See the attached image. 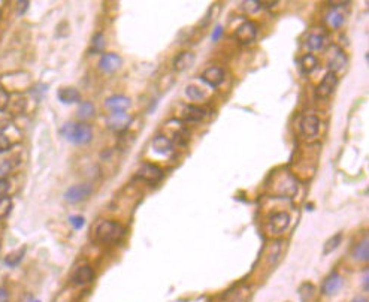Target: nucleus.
<instances>
[{"label": "nucleus", "mask_w": 369, "mask_h": 302, "mask_svg": "<svg viewBox=\"0 0 369 302\" xmlns=\"http://www.w3.org/2000/svg\"><path fill=\"white\" fill-rule=\"evenodd\" d=\"M124 235L123 226L118 221L114 220H102L96 224L94 229V238L100 244H115L118 242Z\"/></svg>", "instance_id": "nucleus-1"}, {"label": "nucleus", "mask_w": 369, "mask_h": 302, "mask_svg": "<svg viewBox=\"0 0 369 302\" xmlns=\"http://www.w3.org/2000/svg\"><path fill=\"white\" fill-rule=\"evenodd\" d=\"M61 135L73 144H87L93 138V129L87 123H67L61 129Z\"/></svg>", "instance_id": "nucleus-2"}, {"label": "nucleus", "mask_w": 369, "mask_h": 302, "mask_svg": "<svg viewBox=\"0 0 369 302\" xmlns=\"http://www.w3.org/2000/svg\"><path fill=\"white\" fill-rule=\"evenodd\" d=\"M136 177L145 182L148 184H157L162 178H163V171L156 166V165H151V163H143L138 172H136Z\"/></svg>", "instance_id": "nucleus-3"}, {"label": "nucleus", "mask_w": 369, "mask_h": 302, "mask_svg": "<svg viewBox=\"0 0 369 302\" xmlns=\"http://www.w3.org/2000/svg\"><path fill=\"white\" fill-rule=\"evenodd\" d=\"M91 195V185L88 184H77L67 188V192L64 193V199L70 204H77L84 199H87Z\"/></svg>", "instance_id": "nucleus-4"}, {"label": "nucleus", "mask_w": 369, "mask_h": 302, "mask_svg": "<svg viewBox=\"0 0 369 302\" xmlns=\"http://www.w3.org/2000/svg\"><path fill=\"white\" fill-rule=\"evenodd\" d=\"M255 36H257V27H255V24L251 23V21L242 23V24L238 27V30L235 31L236 41H238L239 44H242V45L251 44V42L255 39Z\"/></svg>", "instance_id": "nucleus-5"}, {"label": "nucleus", "mask_w": 369, "mask_h": 302, "mask_svg": "<svg viewBox=\"0 0 369 302\" xmlns=\"http://www.w3.org/2000/svg\"><path fill=\"white\" fill-rule=\"evenodd\" d=\"M337 86H338V77H337L335 73L327 72L324 77H323L320 86L317 87V94L320 97H323V99L329 97L332 93H334V90L337 89Z\"/></svg>", "instance_id": "nucleus-6"}, {"label": "nucleus", "mask_w": 369, "mask_h": 302, "mask_svg": "<svg viewBox=\"0 0 369 302\" xmlns=\"http://www.w3.org/2000/svg\"><path fill=\"white\" fill-rule=\"evenodd\" d=\"M202 81H205L206 84H209L211 87H218L221 83L225 81V70L221 67H208L202 72L200 75Z\"/></svg>", "instance_id": "nucleus-7"}, {"label": "nucleus", "mask_w": 369, "mask_h": 302, "mask_svg": "<svg viewBox=\"0 0 369 302\" xmlns=\"http://www.w3.org/2000/svg\"><path fill=\"white\" fill-rule=\"evenodd\" d=\"M320 120L315 116H307L301 121V132L305 138H314L318 135Z\"/></svg>", "instance_id": "nucleus-8"}, {"label": "nucleus", "mask_w": 369, "mask_h": 302, "mask_svg": "<svg viewBox=\"0 0 369 302\" xmlns=\"http://www.w3.org/2000/svg\"><path fill=\"white\" fill-rule=\"evenodd\" d=\"M345 66H347V54L340 48H334V54L329 59V69H330L329 72L337 75V72L344 70Z\"/></svg>", "instance_id": "nucleus-9"}, {"label": "nucleus", "mask_w": 369, "mask_h": 302, "mask_svg": "<svg viewBox=\"0 0 369 302\" xmlns=\"http://www.w3.org/2000/svg\"><path fill=\"white\" fill-rule=\"evenodd\" d=\"M105 106L113 112H124L129 106H130V99L129 97H126V96H120V94H117V96H111V97H108L106 99V102H105Z\"/></svg>", "instance_id": "nucleus-10"}, {"label": "nucleus", "mask_w": 369, "mask_h": 302, "mask_svg": "<svg viewBox=\"0 0 369 302\" xmlns=\"http://www.w3.org/2000/svg\"><path fill=\"white\" fill-rule=\"evenodd\" d=\"M130 123V117L126 114V112H114L111 114L106 120V124L109 129L113 130H124Z\"/></svg>", "instance_id": "nucleus-11"}, {"label": "nucleus", "mask_w": 369, "mask_h": 302, "mask_svg": "<svg viewBox=\"0 0 369 302\" xmlns=\"http://www.w3.org/2000/svg\"><path fill=\"white\" fill-rule=\"evenodd\" d=\"M208 116V111L202 106H196V105H190L187 106L186 109H184L182 112V119L186 121H202L203 119H206Z\"/></svg>", "instance_id": "nucleus-12"}, {"label": "nucleus", "mask_w": 369, "mask_h": 302, "mask_svg": "<svg viewBox=\"0 0 369 302\" xmlns=\"http://www.w3.org/2000/svg\"><path fill=\"white\" fill-rule=\"evenodd\" d=\"M120 66H121V59H120V56H117L114 53L103 54L102 59H100V61H99V67L103 72H114Z\"/></svg>", "instance_id": "nucleus-13"}, {"label": "nucleus", "mask_w": 369, "mask_h": 302, "mask_svg": "<svg viewBox=\"0 0 369 302\" xmlns=\"http://www.w3.org/2000/svg\"><path fill=\"white\" fill-rule=\"evenodd\" d=\"M94 278V271L90 267H80L72 275V281L77 286H85L91 283Z\"/></svg>", "instance_id": "nucleus-14"}, {"label": "nucleus", "mask_w": 369, "mask_h": 302, "mask_svg": "<svg viewBox=\"0 0 369 302\" xmlns=\"http://www.w3.org/2000/svg\"><path fill=\"white\" fill-rule=\"evenodd\" d=\"M341 287H342V278L338 274H332L324 280V283L321 286V290H323L324 295L330 296V295L338 293Z\"/></svg>", "instance_id": "nucleus-15"}, {"label": "nucleus", "mask_w": 369, "mask_h": 302, "mask_svg": "<svg viewBox=\"0 0 369 302\" xmlns=\"http://www.w3.org/2000/svg\"><path fill=\"white\" fill-rule=\"evenodd\" d=\"M195 63V54L192 51H182L173 60V67L176 70H186Z\"/></svg>", "instance_id": "nucleus-16"}, {"label": "nucleus", "mask_w": 369, "mask_h": 302, "mask_svg": "<svg viewBox=\"0 0 369 302\" xmlns=\"http://www.w3.org/2000/svg\"><path fill=\"white\" fill-rule=\"evenodd\" d=\"M290 224V215L287 212H277L271 217V226L275 232H284Z\"/></svg>", "instance_id": "nucleus-17"}, {"label": "nucleus", "mask_w": 369, "mask_h": 302, "mask_svg": "<svg viewBox=\"0 0 369 302\" xmlns=\"http://www.w3.org/2000/svg\"><path fill=\"white\" fill-rule=\"evenodd\" d=\"M151 147H153V150L156 151L157 154H166V153H169V151L172 150V142L166 136L159 135V136H156L153 139Z\"/></svg>", "instance_id": "nucleus-18"}, {"label": "nucleus", "mask_w": 369, "mask_h": 302, "mask_svg": "<svg viewBox=\"0 0 369 302\" xmlns=\"http://www.w3.org/2000/svg\"><path fill=\"white\" fill-rule=\"evenodd\" d=\"M344 15H342V12H340L338 9H332V11H329L327 12V15H326V18H324V21H326V24L330 27V29H338V27H341L342 24H344Z\"/></svg>", "instance_id": "nucleus-19"}, {"label": "nucleus", "mask_w": 369, "mask_h": 302, "mask_svg": "<svg viewBox=\"0 0 369 302\" xmlns=\"http://www.w3.org/2000/svg\"><path fill=\"white\" fill-rule=\"evenodd\" d=\"M58 99L63 103H75L80 100V93L77 89H72V87H66L58 90Z\"/></svg>", "instance_id": "nucleus-20"}, {"label": "nucleus", "mask_w": 369, "mask_h": 302, "mask_svg": "<svg viewBox=\"0 0 369 302\" xmlns=\"http://www.w3.org/2000/svg\"><path fill=\"white\" fill-rule=\"evenodd\" d=\"M354 257H357L359 260H363V262H368L369 259V240L368 238H363L359 245L354 248Z\"/></svg>", "instance_id": "nucleus-21"}, {"label": "nucleus", "mask_w": 369, "mask_h": 302, "mask_svg": "<svg viewBox=\"0 0 369 302\" xmlns=\"http://www.w3.org/2000/svg\"><path fill=\"white\" fill-rule=\"evenodd\" d=\"M307 47L311 51H320V50H323V47H324V37L321 34H317V33L310 34L308 41H307Z\"/></svg>", "instance_id": "nucleus-22"}, {"label": "nucleus", "mask_w": 369, "mask_h": 302, "mask_svg": "<svg viewBox=\"0 0 369 302\" xmlns=\"http://www.w3.org/2000/svg\"><path fill=\"white\" fill-rule=\"evenodd\" d=\"M317 64H318V61H317V59L312 56V54H307V56H304L302 59H301V66H302V70L304 72H311V70H314L315 67H317Z\"/></svg>", "instance_id": "nucleus-23"}, {"label": "nucleus", "mask_w": 369, "mask_h": 302, "mask_svg": "<svg viewBox=\"0 0 369 302\" xmlns=\"http://www.w3.org/2000/svg\"><path fill=\"white\" fill-rule=\"evenodd\" d=\"M341 240H342V234H337L335 237H332L330 240H327L326 244H324V254H329L334 250H337L338 245L341 244Z\"/></svg>", "instance_id": "nucleus-24"}, {"label": "nucleus", "mask_w": 369, "mask_h": 302, "mask_svg": "<svg viewBox=\"0 0 369 302\" xmlns=\"http://www.w3.org/2000/svg\"><path fill=\"white\" fill-rule=\"evenodd\" d=\"M78 116L81 117V119H90V117H93L94 116V106H93V103L91 102H84L81 106H80V109H78Z\"/></svg>", "instance_id": "nucleus-25"}, {"label": "nucleus", "mask_w": 369, "mask_h": 302, "mask_svg": "<svg viewBox=\"0 0 369 302\" xmlns=\"http://www.w3.org/2000/svg\"><path fill=\"white\" fill-rule=\"evenodd\" d=\"M12 210V201L9 196L0 198V218H5Z\"/></svg>", "instance_id": "nucleus-26"}, {"label": "nucleus", "mask_w": 369, "mask_h": 302, "mask_svg": "<svg viewBox=\"0 0 369 302\" xmlns=\"http://www.w3.org/2000/svg\"><path fill=\"white\" fill-rule=\"evenodd\" d=\"M23 256H24V248H20V250H17V251H12V253L8 254L6 259H5L6 265H9V267L17 265V263L23 259Z\"/></svg>", "instance_id": "nucleus-27"}, {"label": "nucleus", "mask_w": 369, "mask_h": 302, "mask_svg": "<svg viewBox=\"0 0 369 302\" xmlns=\"http://www.w3.org/2000/svg\"><path fill=\"white\" fill-rule=\"evenodd\" d=\"M15 162L14 160H6L3 163H0V180H6V177L11 174Z\"/></svg>", "instance_id": "nucleus-28"}, {"label": "nucleus", "mask_w": 369, "mask_h": 302, "mask_svg": "<svg viewBox=\"0 0 369 302\" xmlns=\"http://www.w3.org/2000/svg\"><path fill=\"white\" fill-rule=\"evenodd\" d=\"M186 94H187V97L192 99V100H199V99L203 97L202 90H200L199 87H195V86H189V87L186 89Z\"/></svg>", "instance_id": "nucleus-29"}, {"label": "nucleus", "mask_w": 369, "mask_h": 302, "mask_svg": "<svg viewBox=\"0 0 369 302\" xmlns=\"http://www.w3.org/2000/svg\"><path fill=\"white\" fill-rule=\"evenodd\" d=\"M312 293H314V287L308 283V284H304L299 290V295L302 298V302H310V299L312 298Z\"/></svg>", "instance_id": "nucleus-30"}, {"label": "nucleus", "mask_w": 369, "mask_h": 302, "mask_svg": "<svg viewBox=\"0 0 369 302\" xmlns=\"http://www.w3.org/2000/svg\"><path fill=\"white\" fill-rule=\"evenodd\" d=\"M105 47V37L102 33H96V36L93 37V51L94 53H99L102 51Z\"/></svg>", "instance_id": "nucleus-31"}, {"label": "nucleus", "mask_w": 369, "mask_h": 302, "mask_svg": "<svg viewBox=\"0 0 369 302\" xmlns=\"http://www.w3.org/2000/svg\"><path fill=\"white\" fill-rule=\"evenodd\" d=\"M11 147H12V141L8 138V135L0 133V153H3V151H8Z\"/></svg>", "instance_id": "nucleus-32"}, {"label": "nucleus", "mask_w": 369, "mask_h": 302, "mask_svg": "<svg viewBox=\"0 0 369 302\" xmlns=\"http://www.w3.org/2000/svg\"><path fill=\"white\" fill-rule=\"evenodd\" d=\"M11 124V116L6 114V112H0V132L3 133V130H6Z\"/></svg>", "instance_id": "nucleus-33"}, {"label": "nucleus", "mask_w": 369, "mask_h": 302, "mask_svg": "<svg viewBox=\"0 0 369 302\" xmlns=\"http://www.w3.org/2000/svg\"><path fill=\"white\" fill-rule=\"evenodd\" d=\"M9 99H11L9 93L6 90H3V89H0V112H2L9 105Z\"/></svg>", "instance_id": "nucleus-34"}, {"label": "nucleus", "mask_w": 369, "mask_h": 302, "mask_svg": "<svg viewBox=\"0 0 369 302\" xmlns=\"http://www.w3.org/2000/svg\"><path fill=\"white\" fill-rule=\"evenodd\" d=\"M9 181L8 180H0V198H5L9 193Z\"/></svg>", "instance_id": "nucleus-35"}, {"label": "nucleus", "mask_w": 369, "mask_h": 302, "mask_svg": "<svg viewBox=\"0 0 369 302\" xmlns=\"http://www.w3.org/2000/svg\"><path fill=\"white\" fill-rule=\"evenodd\" d=\"M70 223L73 224V228L75 229H80L84 224V218L83 217H70Z\"/></svg>", "instance_id": "nucleus-36"}, {"label": "nucleus", "mask_w": 369, "mask_h": 302, "mask_svg": "<svg viewBox=\"0 0 369 302\" xmlns=\"http://www.w3.org/2000/svg\"><path fill=\"white\" fill-rule=\"evenodd\" d=\"M244 6L250 9L248 12H255L257 9H259V3L257 2H244Z\"/></svg>", "instance_id": "nucleus-37"}, {"label": "nucleus", "mask_w": 369, "mask_h": 302, "mask_svg": "<svg viewBox=\"0 0 369 302\" xmlns=\"http://www.w3.org/2000/svg\"><path fill=\"white\" fill-rule=\"evenodd\" d=\"M9 301V293L5 287H0V302H8Z\"/></svg>", "instance_id": "nucleus-38"}, {"label": "nucleus", "mask_w": 369, "mask_h": 302, "mask_svg": "<svg viewBox=\"0 0 369 302\" xmlns=\"http://www.w3.org/2000/svg\"><path fill=\"white\" fill-rule=\"evenodd\" d=\"M257 3H259V8H266V9H271L278 5L277 2H257Z\"/></svg>", "instance_id": "nucleus-39"}, {"label": "nucleus", "mask_w": 369, "mask_h": 302, "mask_svg": "<svg viewBox=\"0 0 369 302\" xmlns=\"http://www.w3.org/2000/svg\"><path fill=\"white\" fill-rule=\"evenodd\" d=\"M27 8H28V3H27V2H20V3H18V12H20V14L26 12Z\"/></svg>", "instance_id": "nucleus-40"}, {"label": "nucleus", "mask_w": 369, "mask_h": 302, "mask_svg": "<svg viewBox=\"0 0 369 302\" xmlns=\"http://www.w3.org/2000/svg\"><path fill=\"white\" fill-rule=\"evenodd\" d=\"M363 287L368 290V272H366V275L363 277Z\"/></svg>", "instance_id": "nucleus-41"}, {"label": "nucleus", "mask_w": 369, "mask_h": 302, "mask_svg": "<svg viewBox=\"0 0 369 302\" xmlns=\"http://www.w3.org/2000/svg\"><path fill=\"white\" fill-rule=\"evenodd\" d=\"M220 31H221V27H217L215 33H214V39H217V37L220 36Z\"/></svg>", "instance_id": "nucleus-42"}, {"label": "nucleus", "mask_w": 369, "mask_h": 302, "mask_svg": "<svg viewBox=\"0 0 369 302\" xmlns=\"http://www.w3.org/2000/svg\"><path fill=\"white\" fill-rule=\"evenodd\" d=\"M351 302H368V299H365V298H357V299H354V301H351Z\"/></svg>", "instance_id": "nucleus-43"}]
</instances>
